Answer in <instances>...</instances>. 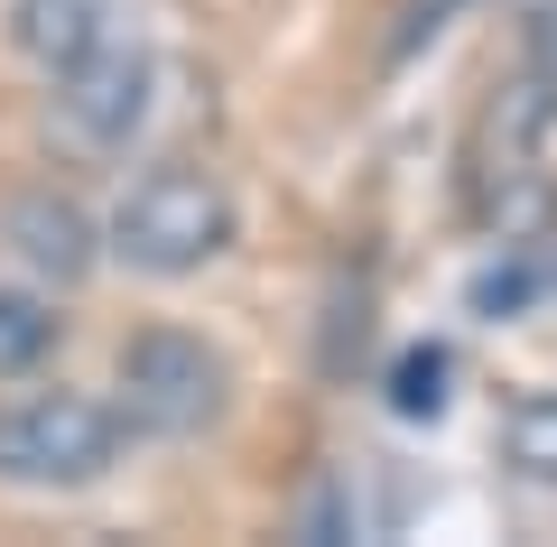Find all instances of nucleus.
Masks as SVG:
<instances>
[{
    "label": "nucleus",
    "mask_w": 557,
    "mask_h": 547,
    "mask_svg": "<svg viewBox=\"0 0 557 547\" xmlns=\"http://www.w3.org/2000/svg\"><path fill=\"white\" fill-rule=\"evenodd\" d=\"M121 455V409L84 390H28L0 409V483H28V492H75L102 483Z\"/></svg>",
    "instance_id": "3"
},
{
    "label": "nucleus",
    "mask_w": 557,
    "mask_h": 547,
    "mask_svg": "<svg viewBox=\"0 0 557 547\" xmlns=\"http://www.w3.org/2000/svg\"><path fill=\"white\" fill-rule=\"evenodd\" d=\"M47 344H57V315H47L38 297L0 288V381H10V372H28V362H38Z\"/></svg>",
    "instance_id": "9"
},
{
    "label": "nucleus",
    "mask_w": 557,
    "mask_h": 547,
    "mask_svg": "<svg viewBox=\"0 0 557 547\" xmlns=\"http://www.w3.org/2000/svg\"><path fill=\"white\" fill-rule=\"evenodd\" d=\"M223 418V352L205 334L149 325L121 344V427L149 436H196Z\"/></svg>",
    "instance_id": "4"
},
{
    "label": "nucleus",
    "mask_w": 557,
    "mask_h": 547,
    "mask_svg": "<svg viewBox=\"0 0 557 547\" xmlns=\"http://www.w3.org/2000/svg\"><path fill=\"white\" fill-rule=\"evenodd\" d=\"M233 241V196L205 167H149L112 204V251L149 278H186Z\"/></svg>",
    "instance_id": "2"
},
{
    "label": "nucleus",
    "mask_w": 557,
    "mask_h": 547,
    "mask_svg": "<svg viewBox=\"0 0 557 547\" xmlns=\"http://www.w3.org/2000/svg\"><path fill=\"white\" fill-rule=\"evenodd\" d=\"M391 409H399V418H437V409H446V352H437V344L399 352V372H391Z\"/></svg>",
    "instance_id": "10"
},
{
    "label": "nucleus",
    "mask_w": 557,
    "mask_h": 547,
    "mask_svg": "<svg viewBox=\"0 0 557 547\" xmlns=\"http://www.w3.org/2000/svg\"><path fill=\"white\" fill-rule=\"evenodd\" d=\"M10 241H20L47 278H84L94 270V223H84L65 196H20L10 204Z\"/></svg>",
    "instance_id": "7"
},
{
    "label": "nucleus",
    "mask_w": 557,
    "mask_h": 547,
    "mask_svg": "<svg viewBox=\"0 0 557 547\" xmlns=\"http://www.w3.org/2000/svg\"><path fill=\"white\" fill-rule=\"evenodd\" d=\"M149 94H159V65H149L139 38H121V47H102V57L57 75V112L84 149H131L139 121H149Z\"/></svg>",
    "instance_id": "5"
},
{
    "label": "nucleus",
    "mask_w": 557,
    "mask_h": 547,
    "mask_svg": "<svg viewBox=\"0 0 557 547\" xmlns=\"http://www.w3.org/2000/svg\"><path fill=\"white\" fill-rule=\"evenodd\" d=\"M121 38H139V0H10V47L47 75L102 57Z\"/></svg>",
    "instance_id": "6"
},
{
    "label": "nucleus",
    "mask_w": 557,
    "mask_h": 547,
    "mask_svg": "<svg viewBox=\"0 0 557 547\" xmlns=\"http://www.w3.org/2000/svg\"><path fill=\"white\" fill-rule=\"evenodd\" d=\"M502 455H511L530 483H557V390L520 399V409L502 418Z\"/></svg>",
    "instance_id": "8"
},
{
    "label": "nucleus",
    "mask_w": 557,
    "mask_h": 547,
    "mask_svg": "<svg viewBox=\"0 0 557 547\" xmlns=\"http://www.w3.org/2000/svg\"><path fill=\"white\" fill-rule=\"evenodd\" d=\"M530 297H539V270H520V260H511V270H483V278H474V307H483V315L530 307Z\"/></svg>",
    "instance_id": "11"
},
{
    "label": "nucleus",
    "mask_w": 557,
    "mask_h": 547,
    "mask_svg": "<svg viewBox=\"0 0 557 547\" xmlns=\"http://www.w3.org/2000/svg\"><path fill=\"white\" fill-rule=\"evenodd\" d=\"M548 130H557V84H548V65L511 75V84L474 112V139H465V204H474L483 233L530 241L539 223H548V204H557Z\"/></svg>",
    "instance_id": "1"
}]
</instances>
